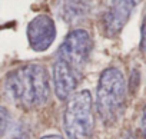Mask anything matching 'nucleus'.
Segmentation results:
<instances>
[{
	"instance_id": "obj_9",
	"label": "nucleus",
	"mask_w": 146,
	"mask_h": 139,
	"mask_svg": "<svg viewBox=\"0 0 146 139\" xmlns=\"http://www.w3.org/2000/svg\"><path fill=\"white\" fill-rule=\"evenodd\" d=\"M9 128V112L6 108L0 106V138H2Z\"/></svg>"
},
{
	"instance_id": "obj_1",
	"label": "nucleus",
	"mask_w": 146,
	"mask_h": 139,
	"mask_svg": "<svg viewBox=\"0 0 146 139\" xmlns=\"http://www.w3.org/2000/svg\"><path fill=\"white\" fill-rule=\"evenodd\" d=\"M6 92L20 106H42L50 93L49 75L42 65L30 63L13 70L6 80Z\"/></svg>"
},
{
	"instance_id": "obj_13",
	"label": "nucleus",
	"mask_w": 146,
	"mask_h": 139,
	"mask_svg": "<svg viewBox=\"0 0 146 139\" xmlns=\"http://www.w3.org/2000/svg\"><path fill=\"white\" fill-rule=\"evenodd\" d=\"M42 139H63V138L59 135H47V136H43Z\"/></svg>"
},
{
	"instance_id": "obj_2",
	"label": "nucleus",
	"mask_w": 146,
	"mask_h": 139,
	"mask_svg": "<svg viewBox=\"0 0 146 139\" xmlns=\"http://www.w3.org/2000/svg\"><path fill=\"white\" fill-rule=\"evenodd\" d=\"M125 98L126 82L122 72L116 67L103 70L96 92V109L106 125H112L120 118L125 108Z\"/></svg>"
},
{
	"instance_id": "obj_10",
	"label": "nucleus",
	"mask_w": 146,
	"mask_h": 139,
	"mask_svg": "<svg viewBox=\"0 0 146 139\" xmlns=\"http://www.w3.org/2000/svg\"><path fill=\"white\" fill-rule=\"evenodd\" d=\"M9 139H27V136H26V133L23 132V129L20 126H16L12 130V133L9 135Z\"/></svg>"
},
{
	"instance_id": "obj_4",
	"label": "nucleus",
	"mask_w": 146,
	"mask_h": 139,
	"mask_svg": "<svg viewBox=\"0 0 146 139\" xmlns=\"http://www.w3.org/2000/svg\"><path fill=\"white\" fill-rule=\"evenodd\" d=\"M92 50V39L86 30L78 29L70 32L63 43L59 46L56 59L66 62L69 66L76 69L78 72H82L83 66L86 65L89 55Z\"/></svg>"
},
{
	"instance_id": "obj_7",
	"label": "nucleus",
	"mask_w": 146,
	"mask_h": 139,
	"mask_svg": "<svg viewBox=\"0 0 146 139\" xmlns=\"http://www.w3.org/2000/svg\"><path fill=\"white\" fill-rule=\"evenodd\" d=\"M135 6L136 0H112L110 7L105 15V30L108 36H115L123 29Z\"/></svg>"
},
{
	"instance_id": "obj_12",
	"label": "nucleus",
	"mask_w": 146,
	"mask_h": 139,
	"mask_svg": "<svg viewBox=\"0 0 146 139\" xmlns=\"http://www.w3.org/2000/svg\"><path fill=\"white\" fill-rule=\"evenodd\" d=\"M140 130H142L143 138L146 139V105H145V108H143L142 118H140Z\"/></svg>"
},
{
	"instance_id": "obj_8",
	"label": "nucleus",
	"mask_w": 146,
	"mask_h": 139,
	"mask_svg": "<svg viewBox=\"0 0 146 139\" xmlns=\"http://www.w3.org/2000/svg\"><path fill=\"white\" fill-rule=\"evenodd\" d=\"M92 0H59L57 13L66 23H78L89 16Z\"/></svg>"
},
{
	"instance_id": "obj_11",
	"label": "nucleus",
	"mask_w": 146,
	"mask_h": 139,
	"mask_svg": "<svg viewBox=\"0 0 146 139\" xmlns=\"http://www.w3.org/2000/svg\"><path fill=\"white\" fill-rule=\"evenodd\" d=\"M140 49L143 52H146V16L143 19V25H142V30H140Z\"/></svg>"
},
{
	"instance_id": "obj_3",
	"label": "nucleus",
	"mask_w": 146,
	"mask_h": 139,
	"mask_svg": "<svg viewBox=\"0 0 146 139\" xmlns=\"http://www.w3.org/2000/svg\"><path fill=\"white\" fill-rule=\"evenodd\" d=\"M93 103L89 90L75 93L67 102L63 118L64 133L69 139H89L93 132Z\"/></svg>"
},
{
	"instance_id": "obj_5",
	"label": "nucleus",
	"mask_w": 146,
	"mask_h": 139,
	"mask_svg": "<svg viewBox=\"0 0 146 139\" xmlns=\"http://www.w3.org/2000/svg\"><path fill=\"white\" fill-rule=\"evenodd\" d=\"M54 37H56L54 22L46 15H39L27 26V39L33 50L37 52L46 50L53 43Z\"/></svg>"
},
{
	"instance_id": "obj_6",
	"label": "nucleus",
	"mask_w": 146,
	"mask_h": 139,
	"mask_svg": "<svg viewBox=\"0 0 146 139\" xmlns=\"http://www.w3.org/2000/svg\"><path fill=\"white\" fill-rule=\"evenodd\" d=\"M80 79V72L69 66L66 62L56 59L53 65V86L54 93L60 100H66L75 92Z\"/></svg>"
}]
</instances>
